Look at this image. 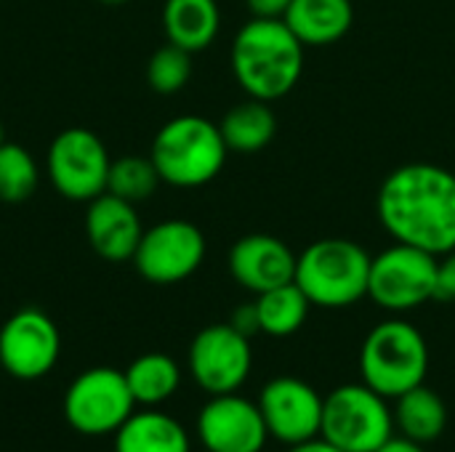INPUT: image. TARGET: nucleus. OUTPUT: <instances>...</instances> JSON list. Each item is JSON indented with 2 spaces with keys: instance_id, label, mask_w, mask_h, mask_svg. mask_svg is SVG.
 <instances>
[{
  "instance_id": "obj_33",
  "label": "nucleus",
  "mask_w": 455,
  "mask_h": 452,
  "mask_svg": "<svg viewBox=\"0 0 455 452\" xmlns=\"http://www.w3.org/2000/svg\"><path fill=\"white\" fill-rule=\"evenodd\" d=\"M5 144V128H3V123H0V147Z\"/></svg>"
},
{
  "instance_id": "obj_7",
  "label": "nucleus",
  "mask_w": 455,
  "mask_h": 452,
  "mask_svg": "<svg viewBox=\"0 0 455 452\" xmlns=\"http://www.w3.org/2000/svg\"><path fill=\"white\" fill-rule=\"evenodd\" d=\"M437 256L395 242L371 258L368 298L387 312H413L437 298Z\"/></svg>"
},
{
  "instance_id": "obj_9",
  "label": "nucleus",
  "mask_w": 455,
  "mask_h": 452,
  "mask_svg": "<svg viewBox=\"0 0 455 452\" xmlns=\"http://www.w3.org/2000/svg\"><path fill=\"white\" fill-rule=\"evenodd\" d=\"M136 400L125 373L115 368H91L80 373L64 394L67 424L88 437L112 434L133 416Z\"/></svg>"
},
{
  "instance_id": "obj_4",
  "label": "nucleus",
  "mask_w": 455,
  "mask_h": 452,
  "mask_svg": "<svg viewBox=\"0 0 455 452\" xmlns=\"http://www.w3.org/2000/svg\"><path fill=\"white\" fill-rule=\"evenodd\" d=\"M368 250L344 237H325L296 256L293 282L304 290L312 306L347 309L368 298L371 280Z\"/></svg>"
},
{
  "instance_id": "obj_10",
  "label": "nucleus",
  "mask_w": 455,
  "mask_h": 452,
  "mask_svg": "<svg viewBox=\"0 0 455 452\" xmlns=\"http://www.w3.org/2000/svg\"><path fill=\"white\" fill-rule=\"evenodd\" d=\"M205 258L203 232L184 218H168L149 226L133 253L136 272L152 285H176L189 280Z\"/></svg>"
},
{
  "instance_id": "obj_30",
  "label": "nucleus",
  "mask_w": 455,
  "mask_h": 452,
  "mask_svg": "<svg viewBox=\"0 0 455 452\" xmlns=\"http://www.w3.org/2000/svg\"><path fill=\"white\" fill-rule=\"evenodd\" d=\"M376 452H427V448L419 445V442H413V440H408V437L395 434V437H389Z\"/></svg>"
},
{
  "instance_id": "obj_6",
  "label": "nucleus",
  "mask_w": 455,
  "mask_h": 452,
  "mask_svg": "<svg viewBox=\"0 0 455 452\" xmlns=\"http://www.w3.org/2000/svg\"><path fill=\"white\" fill-rule=\"evenodd\" d=\"M320 437L344 452H376L395 437L389 400L363 381L333 389L323 402Z\"/></svg>"
},
{
  "instance_id": "obj_13",
  "label": "nucleus",
  "mask_w": 455,
  "mask_h": 452,
  "mask_svg": "<svg viewBox=\"0 0 455 452\" xmlns=\"http://www.w3.org/2000/svg\"><path fill=\"white\" fill-rule=\"evenodd\" d=\"M323 402L325 397H320L315 386L293 376L272 378L256 400L269 440L285 448L320 437Z\"/></svg>"
},
{
  "instance_id": "obj_11",
  "label": "nucleus",
  "mask_w": 455,
  "mask_h": 452,
  "mask_svg": "<svg viewBox=\"0 0 455 452\" xmlns=\"http://www.w3.org/2000/svg\"><path fill=\"white\" fill-rule=\"evenodd\" d=\"M253 368L251 338L229 322L203 328L189 344V373L211 397L237 392Z\"/></svg>"
},
{
  "instance_id": "obj_1",
  "label": "nucleus",
  "mask_w": 455,
  "mask_h": 452,
  "mask_svg": "<svg viewBox=\"0 0 455 452\" xmlns=\"http://www.w3.org/2000/svg\"><path fill=\"white\" fill-rule=\"evenodd\" d=\"M376 210L395 242L437 258L455 248V173L440 165L411 163L392 170L379 189Z\"/></svg>"
},
{
  "instance_id": "obj_5",
  "label": "nucleus",
  "mask_w": 455,
  "mask_h": 452,
  "mask_svg": "<svg viewBox=\"0 0 455 452\" xmlns=\"http://www.w3.org/2000/svg\"><path fill=\"white\" fill-rule=\"evenodd\" d=\"M427 373L429 346L416 325L387 320L365 336L360 349V378L389 402L421 386Z\"/></svg>"
},
{
  "instance_id": "obj_2",
  "label": "nucleus",
  "mask_w": 455,
  "mask_h": 452,
  "mask_svg": "<svg viewBox=\"0 0 455 452\" xmlns=\"http://www.w3.org/2000/svg\"><path fill=\"white\" fill-rule=\"evenodd\" d=\"M304 43L283 19H251L232 40V72L240 88L261 101L288 96L304 72Z\"/></svg>"
},
{
  "instance_id": "obj_32",
  "label": "nucleus",
  "mask_w": 455,
  "mask_h": 452,
  "mask_svg": "<svg viewBox=\"0 0 455 452\" xmlns=\"http://www.w3.org/2000/svg\"><path fill=\"white\" fill-rule=\"evenodd\" d=\"M99 3H104V5H123V3H128V0H99Z\"/></svg>"
},
{
  "instance_id": "obj_22",
  "label": "nucleus",
  "mask_w": 455,
  "mask_h": 452,
  "mask_svg": "<svg viewBox=\"0 0 455 452\" xmlns=\"http://www.w3.org/2000/svg\"><path fill=\"white\" fill-rule=\"evenodd\" d=\"M256 312H259V325L264 336L272 338H288L299 333L309 317V298L296 282L277 285L272 290H264L256 296Z\"/></svg>"
},
{
  "instance_id": "obj_29",
  "label": "nucleus",
  "mask_w": 455,
  "mask_h": 452,
  "mask_svg": "<svg viewBox=\"0 0 455 452\" xmlns=\"http://www.w3.org/2000/svg\"><path fill=\"white\" fill-rule=\"evenodd\" d=\"M293 0H245L251 16L256 19H285Z\"/></svg>"
},
{
  "instance_id": "obj_16",
  "label": "nucleus",
  "mask_w": 455,
  "mask_h": 452,
  "mask_svg": "<svg viewBox=\"0 0 455 452\" xmlns=\"http://www.w3.org/2000/svg\"><path fill=\"white\" fill-rule=\"evenodd\" d=\"M85 234H88V242L99 258L112 261V264H123V261L133 258L139 240L144 234V226L139 221L133 202L104 192L88 202Z\"/></svg>"
},
{
  "instance_id": "obj_26",
  "label": "nucleus",
  "mask_w": 455,
  "mask_h": 452,
  "mask_svg": "<svg viewBox=\"0 0 455 452\" xmlns=\"http://www.w3.org/2000/svg\"><path fill=\"white\" fill-rule=\"evenodd\" d=\"M189 77H192V53L189 51H184L173 43H165L149 56L147 83L152 85L155 93L173 96L189 83Z\"/></svg>"
},
{
  "instance_id": "obj_20",
  "label": "nucleus",
  "mask_w": 455,
  "mask_h": 452,
  "mask_svg": "<svg viewBox=\"0 0 455 452\" xmlns=\"http://www.w3.org/2000/svg\"><path fill=\"white\" fill-rule=\"evenodd\" d=\"M189 437L184 426L160 413L144 410L133 413L115 432V452H189Z\"/></svg>"
},
{
  "instance_id": "obj_3",
  "label": "nucleus",
  "mask_w": 455,
  "mask_h": 452,
  "mask_svg": "<svg viewBox=\"0 0 455 452\" xmlns=\"http://www.w3.org/2000/svg\"><path fill=\"white\" fill-rule=\"evenodd\" d=\"M227 144L221 128L200 115H181L168 120L149 149V160L155 163L160 181L195 189L213 181L227 163Z\"/></svg>"
},
{
  "instance_id": "obj_28",
  "label": "nucleus",
  "mask_w": 455,
  "mask_h": 452,
  "mask_svg": "<svg viewBox=\"0 0 455 452\" xmlns=\"http://www.w3.org/2000/svg\"><path fill=\"white\" fill-rule=\"evenodd\" d=\"M229 325H232L237 333L248 336V338H253L256 333H261L256 304H243V306H237V309H235V314H232V320H229Z\"/></svg>"
},
{
  "instance_id": "obj_18",
  "label": "nucleus",
  "mask_w": 455,
  "mask_h": 452,
  "mask_svg": "<svg viewBox=\"0 0 455 452\" xmlns=\"http://www.w3.org/2000/svg\"><path fill=\"white\" fill-rule=\"evenodd\" d=\"M163 29H165L168 43L189 53L205 51L221 29L219 3L216 0H165Z\"/></svg>"
},
{
  "instance_id": "obj_27",
  "label": "nucleus",
  "mask_w": 455,
  "mask_h": 452,
  "mask_svg": "<svg viewBox=\"0 0 455 452\" xmlns=\"http://www.w3.org/2000/svg\"><path fill=\"white\" fill-rule=\"evenodd\" d=\"M437 298L455 301V248L437 261Z\"/></svg>"
},
{
  "instance_id": "obj_12",
  "label": "nucleus",
  "mask_w": 455,
  "mask_h": 452,
  "mask_svg": "<svg viewBox=\"0 0 455 452\" xmlns=\"http://www.w3.org/2000/svg\"><path fill=\"white\" fill-rule=\"evenodd\" d=\"M61 354L56 322L40 309H19L0 328V365L16 381H37Z\"/></svg>"
},
{
  "instance_id": "obj_8",
  "label": "nucleus",
  "mask_w": 455,
  "mask_h": 452,
  "mask_svg": "<svg viewBox=\"0 0 455 452\" xmlns=\"http://www.w3.org/2000/svg\"><path fill=\"white\" fill-rule=\"evenodd\" d=\"M112 157L107 144L88 128L61 131L45 157V170L53 189L72 202H91L107 192Z\"/></svg>"
},
{
  "instance_id": "obj_21",
  "label": "nucleus",
  "mask_w": 455,
  "mask_h": 452,
  "mask_svg": "<svg viewBox=\"0 0 455 452\" xmlns=\"http://www.w3.org/2000/svg\"><path fill=\"white\" fill-rule=\"evenodd\" d=\"M224 144L229 152L237 155H256L261 152L277 131V117L269 107V101L248 96V101L235 104L224 120L219 123Z\"/></svg>"
},
{
  "instance_id": "obj_25",
  "label": "nucleus",
  "mask_w": 455,
  "mask_h": 452,
  "mask_svg": "<svg viewBox=\"0 0 455 452\" xmlns=\"http://www.w3.org/2000/svg\"><path fill=\"white\" fill-rule=\"evenodd\" d=\"M40 181V170L35 157L21 147L5 141L0 147V200L3 202H24L35 194Z\"/></svg>"
},
{
  "instance_id": "obj_23",
  "label": "nucleus",
  "mask_w": 455,
  "mask_h": 452,
  "mask_svg": "<svg viewBox=\"0 0 455 452\" xmlns=\"http://www.w3.org/2000/svg\"><path fill=\"white\" fill-rule=\"evenodd\" d=\"M125 381H128V389H131L136 405L157 408L176 394V389L181 384V370L168 354L149 352V354L136 357L128 365Z\"/></svg>"
},
{
  "instance_id": "obj_14",
  "label": "nucleus",
  "mask_w": 455,
  "mask_h": 452,
  "mask_svg": "<svg viewBox=\"0 0 455 452\" xmlns=\"http://www.w3.org/2000/svg\"><path fill=\"white\" fill-rule=\"evenodd\" d=\"M197 440L208 452H261L269 442V432L259 405L232 392L203 405Z\"/></svg>"
},
{
  "instance_id": "obj_19",
  "label": "nucleus",
  "mask_w": 455,
  "mask_h": 452,
  "mask_svg": "<svg viewBox=\"0 0 455 452\" xmlns=\"http://www.w3.org/2000/svg\"><path fill=\"white\" fill-rule=\"evenodd\" d=\"M395 432L419 445H435L448 429V408L429 386H416L395 400Z\"/></svg>"
},
{
  "instance_id": "obj_31",
  "label": "nucleus",
  "mask_w": 455,
  "mask_h": 452,
  "mask_svg": "<svg viewBox=\"0 0 455 452\" xmlns=\"http://www.w3.org/2000/svg\"><path fill=\"white\" fill-rule=\"evenodd\" d=\"M285 452H344V450H339V448H333L331 442H325L323 437H317V440H309V442L293 445V448H288Z\"/></svg>"
},
{
  "instance_id": "obj_24",
  "label": "nucleus",
  "mask_w": 455,
  "mask_h": 452,
  "mask_svg": "<svg viewBox=\"0 0 455 452\" xmlns=\"http://www.w3.org/2000/svg\"><path fill=\"white\" fill-rule=\"evenodd\" d=\"M157 186H160V173H157V168H155V163L149 157L125 155V157L112 160L109 181H107L109 194L136 205V202L149 200Z\"/></svg>"
},
{
  "instance_id": "obj_17",
  "label": "nucleus",
  "mask_w": 455,
  "mask_h": 452,
  "mask_svg": "<svg viewBox=\"0 0 455 452\" xmlns=\"http://www.w3.org/2000/svg\"><path fill=\"white\" fill-rule=\"evenodd\" d=\"M304 45L339 43L355 21L352 0H293L285 19Z\"/></svg>"
},
{
  "instance_id": "obj_15",
  "label": "nucleus",
  "mask_w": 455,
  "mask_h": 452,
  "mask_svg": "<svg viewBox=\"0 0 455 452\" xmlns=\"http://www.w3.org/2000/svg\"><path fill=\"white\" fill-rule=\"evenodd\" d=\"M232 280L253 296L293 282L296 253L275 234H245L229 250Z\"/></svg>"
}]
</instances>
